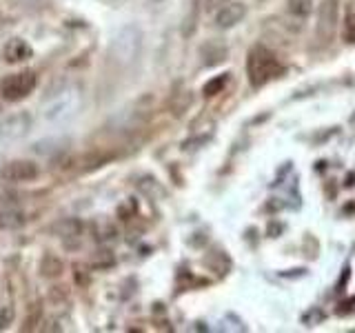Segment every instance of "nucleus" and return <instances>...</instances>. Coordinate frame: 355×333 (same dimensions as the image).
<instances>
[{
  "mask_svg": "<svg viewBox=\"0 0 355 333\" xmlns=\"http://www.w3.org/2000/svg\"><path fill=\"white\" fill-rule=\"evenodd\" d=\"M200 58H202V67H218L229 58V47L222 40H207L200 47Z\"/></svg>",
  "mask_w": 355,
  "mask_h": 333,
  "instance_id": "nucleus-10",
  "label": "nucleus"
},
{
  "mask_svg": "<svg viewBox=\"0 0 355 333\" xmlns=\"http://www.w3.org/2000/svg\"><path fill=\"white\" fill-rule=\"evenodd\" d=\"M40 176V166L36 160H27V158H18V160H9L0 166V180L11 182V185H22V182H31Z\"/></svg>",
  "mask_w": 355,
  "mask_h": 333,
  "instance_id": "nucleus-6",
  "label": "nucleus"
},
{
  "mask_svg": "<svg viewBox=\"0 0 355 333\" xmlns=\"http://www.w3.org/2000/svg\"><path fill=\"white\" fill-rule=\"evenodd\" d=\"M142 44H144V33L138 25H125L118 29L109 44V58L114 60L118 67L127 69V67L136 65L140 53H142Z\"/></svg>",
  "mask_w": 355,
  "mask_h": 333,
  "instance_id": "nucleus-2",
  "label": "nucleus"
},
{
  "mask_svg": "<svg viewBox=\"0 0 355 333\" xmlns=\"http://www.w3.org/2000/svg\"><path fill=\"white\" fill-rule=\"evenodd\" d=\"M62 260L60 258H55L53 253H47L42 258V262H40V273H42V278H58L60 273H62Z\"/></svg>",
  "mask_w": 355,
  "mask_h": 333,
  "instance_id": "nucleus-12",
  "label": "nucleus"
},
{
  "mask_svg": "<svg viewBox=\"0 0 355 333\" xmlns=\"http://www.w3.org/2000/svg\"><path fill=\"white\" fill-rule=\"evenodd\" d=\"M198 20H200V9H198V3H193L189 7L187 16L182 20V36L184 38H191L196 33V27H198Z\"/></svg>",
  "mask_w": 355,
  "mask_h": 333,
  "instance_id": "nucleus-15",
  "label": "nucleus"
},
{
  "mask_svg": "<svg viewBox=\"0 0 355 333\" xmlns=\"http://www.w3.org/2000/svg\"><path fill=\"white\" fill-rule=\"evenodd\" d=\"M344 40L355 42V7H349L344 18Z\"/></svg>",
  "mask_w": 355,
  "mask_h": 333,
  "instance_id": "nucleus-17",
  "label": "nucleus"
},
{
  "mask_svg": "<svg viewBox=\"0 0 355 333\" xmlns=\"http://www.w3.org/2000/svg\"><path fill=\"white\" fill-rule=\"evenodd\" d=\"M38 71L33 69H22L16 74H7L5 78H0V98L5 103H20L31 96L33 89L38 87Z\"/></svg>",
  "mask_w": 355,
  "mask_h": 333,
  "instance_id": "nucleus-4",
  "label": "nucleus"
},
{
  "mask_svg": "<svg viewBox=\"0 0 355 333\" xmlns=\"http://www.w3.org/2000/svg\"><path fill=\"white\" fill-rule=\"evenodd\" d=\"M227 83H229V74H220V76H216V78H211V80L202 87L205 98H214V96L222 94V92H225Z\"/></svg>",
  "mask_w": 355,
  "mask_h": 333,
  "instance_id": "nucleus-16",
  "label": "nucleus"
},
{
  "mask_svg": "<svg viewBox=\"0 0 355 333\" xmlns=\"http://www.w3.org/2000/svg\"><path fill=\"white\" fill-rule=\"evenodd\" d=\"M0 114H3V107H0Z\"/></svg>",
  "mask_w": 355,
  "mask_h": 333,
  "instance_id": "nucleus-21",
  "label": "nucleus"
},
{
  "mask_svg": "<svg viewBox=\"0 0 355 333\" xmlns=\"http://www.w3.org/2000/svg\"><path fill=\"white\" fill-rule=\"evenodd\" d=\"M244 16H247V5L244 3H227L222 9L216 11V27L218 29H233L236 25H240V22L244 20Z\"/></svg>",
  "mask_w": 355,
  "mask_h": 333,
  "instance_id": "nucleus-8",
  "label": "nucleus"
},
{
  "mask_svg": "<svg viewBox=\"0 0 355 333\" xmlns=\"http://www.w3.org/2000/svg\"><path fill=\"white\" fill-rule=\"evenodd\" d=\"M284 74V65L280 58L262 42H255L247 53V76L251 87L260 89L266 83H271L273 78H280Z\"/></svg>",
  "mask_w": 355,
  "mask_h": 333,
  "instance_id": "nucleus-1",
  "label": "nucleus"
},
{
  "mask_svg": "<svg viewBox=\"0 0 355 333\" xmlns=\"http://www.w3.org/2000/svg\"><path fill=\"white\" fill-rule=\"evenodd\" d=\"M286 9L295 18H309L313 11V0H286Z\"/></svg>",
  "mask_w": 355,
  "mask_h": 333,
  "instance_id": "nucleus-14",
  "label": "nucleus"
},
{
  "mask_svg": "<svg viewBox=\"0 0 355 333\" xmlns=\"http://www.w3.org/2000/svg\"><path fill=\"white\" fill-rule=\"evenodd\" d=\"M83 107V92L78 85H60L44 100V118L49 122H64Z\"/></svg>",
  "mask_w": 355,
  "mask_h": 333,
  "instance_id": "nucleus-3",
  "label": "nucleus"
},
{
  "mask_svg": "<svg viewBox=\"0 0 355 333\" xmlns=\"http://www.w3.org/2000/svg\"><path fill=\"white\" fill-rule=\"evenodd\" d=\"M27 222V218L20 211H0V229H20Z\"/></svg>",
  "mask_w": 355,
  "mask_h": 333,
  "instance_id": "nucleus-13",
  "label": "nucleus"
},
{
  "mask_svg": "<svg viewBox=\"0 0 355 333\" xmlns=\"http://www.w3.org/2000/svg\"><path fill=\"white\" fill-rule=\"evenodd\" d=\"M227 3H231V0H205V7L209 9V11H218V9H222Z\"/></svg>",
  "mask_w": 355,
  "mask_h": 333,
  "instance_id": "nucleus-19",
  "label": "nucleus"
},
{
  "mask_svg": "<svg viewBox=\"0 0 355 333\" xmlns=\"http://www.w3.org/2000/svg\"><path fill=\"white\" fill-rule=\"evenodd\" d=\"M3 58L7 65H20L33 58V49L25 38H9L3 47Z\"/></svg>",
  "mask_w": 355,
  "mask_h": 333,
  "instance_id": "nucleus-9",
  "label": "nucleus"
},
{
  "mask_svg": "<svg viewBox=\"0 0 355 333\" xmlns=\"http://www.w3.org/2000/svg\"><path fill=\"white\" fill-rule=\"evenodd\" d=\"M14 318H16L14 309H11V307H0V331H5L9 325H14Z\"/></svg>",
  "mask_w": 355,
  "mask_h": 333,
  "instance_id": "nucleus-18",
  "label": "nucleus"
},
{
  "mask_svg": "<svg viewBox=\"0 0 355 333\" xmlns=\"http://www.w3.org/2000/svg\"><path fill=\"white\" fill-rule=\"evenodd\" d=\"M49 231L55 233V236H60V238H76V236H80L83 222L78 218H62V220L51 222Z\"/></svg>",
  "mask_w": 355,
  "mask_h": 333,
  "instance_id": "nucleus-11",
  "label": "nucleus"
},
{
  "mask_svg": "<svg viewBox=\"0 0 355 333\" xmlns=\"http://www.w3.org/2000/svg\"><path fill=\"white\" fill-rule=\"evenodd\" d=\"M151 3H162V0H151Z\"/></svg>",
  "mask_w": 355,
  "mask_h": 333,
  "instance_id": "nucleus-20",
  "label": "nucleus"
},
{
  "mask_svg": "<svg viewBox=\"0 0 355 333\" xmlns=\"http://www.w3.org/2000/svg\"><path fill=\"white\" fill-rule=\"evenodd\" d=\"M340 22V0H320L315 18V40L320 47H327L338 33Z\"/></svg>",
  "mask_w": 355,
  "mask_h": 333,
  "instance_id": "nucleus-5",
  "label": "nucleus"
},
{
  "mask_svg": "<svg viewBox=\"0 0 355 333\" xmlns=\"http://www.w3.org/2000/svg\"><path fill=\"white\" fill-rule=\"evenodd\" d=\"M31 127H33V118H31L29 111H18V114H11V116L0 120V140L18 142L25 136H29Z\"/></svg>",
  "mask_w": 355,
  "mask_h": 333,
  "instance_id": "nucleus-7",
  "label": "nucleus"
}]
</instances>
